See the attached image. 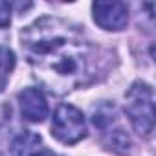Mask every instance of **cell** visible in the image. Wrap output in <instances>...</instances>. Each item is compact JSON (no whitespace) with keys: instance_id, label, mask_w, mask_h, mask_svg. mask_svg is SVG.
<instances>
[{"instance_id":"cell-1","label":"cell","mask_w":156,"mask_h":156,"mask_svg":"<svg viewBox=\"0 0 156 156\" xmlns=\"http://www.w3.org/2000/svg\"><path fill=\"white\" fill-rule=\"evenodd\" d=\"M22 48L35 77L53 94H66L92 77V48L75 26L42 17L22 31Z\"/></svg>"},{"instance_id":"cell-2","label":"cell","mask_w":156,"mask_h":156,"mask_svg":"<svg viewBox=\"0 0 156 156\" xmlns=\"http://www.w3.org/2000/svg\"><path fill=\"white\" fill-rule=\"evenodd\" d=\"M127 98V116L134 127V130L143 136L151 138L154 132V92L147 83H134L129 92L125 94Z\"/></svg>"},{"instance_id":"cell-3","label":"cell","mask_w":156,"mask_h":156,"mask_svg":"<svg viewBox=\"0 0 156 156\" xmlns=\"http://www.w3.org/2000/svg\"><path fill=\"white\" fill-rule=\"evenodd\" d=\"M51 132L59 141L68 145L83 140L87 136V121L83 112L72 105H61L53 114Z\"/></svg>"},{"instance_id":"cell-4","label":"cell","mask_w":156,"mask_h":156,"mask_svg":"<svg viewBox=\"0 0 156 156\" xmlns=\"http://www.w3.org/2000/svg\"><path fill=\"white\" fill-rule=\"evenodd\" d=\"M92 13L96 24L108 31H119L129 22V8L123 2H94Z\"/></svg>"},{"instance_id":"cell-5","label":"cell","mask_w":156,"mask_h":156,"mask_svg":"<svg viewBox=\"0 0 156 156\" xmlns=\"http://www.w3.org/2000/svg\"><path fill=\"white\" fill-rule=\"evenodd\" d=\"M20 112L31 123H41L48 116V103L39 88H26L19 94Z\"/></svg>"},{"instance_id":"cell-6","label":"cell","mask_w":156,"mask_h":156,"mask_svg":"<svg viewBox=\"0 0 156 156\" xmlns=\"http://www.w3.org/2000/svg\"><path fill=\"white\" fill-rule=\"evenodd\" d=\"M46 151L42 149L41 136L33 132H22L13 141V156H44Z\"/></svg>"},{"instance_id":"cell-7","label":"cell","mask_w":156,"mask_h":156,"mask_svg":"<svg viewBox=\"0 0 156 156\" xmlns=\"http://www.w3.org/2000/svg\"><path fill=\"white\" fill-rule=\"evenodd\" d=\"M15 68V55L9 48L0 46V92L8 85V79Z\"/></svg>"},{"instance_id":"cell-8","label":"cell","mask_w":156,"mask_h":156,"mask_svg":"<svg viewBox=\"0 0 156 156\" xmlns=\"http://www.w3.org/2000/svg\"><path fill=\"white\" fill-rule=\"evenodd\" d=\"M108 145H110V149H114L116 152H125V151H129V147H130V138L127 136V132H123L121 129H118V130H112Z\"/></svg>"},{"instance_id":"cell-9","label":"cell","mask_w":156,"mask_h":156,"mask_svg":"<svg viewBox=\"0 0 156 156\" xmlns=\"http://www.w3.org/2000/svg\"><path fill=\"white\" fill-rule=\"evenodd\" d=\"M11 22V6L8 2H0V28H8Z\"/></svg>"},{"instance_id":"cell-10","label":"cell","mask_w":156,"mask_h":156,"mask_svg":"<svg viewBox=\"0 0 156 156\" xmlns=\"http://www.w3.org/2000/svg\"><path fill=\"white\" fill-rule=\"evenodd\" d=\"M0 156H2V154H0Z\"/></svg>"}]
</instances>
